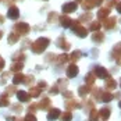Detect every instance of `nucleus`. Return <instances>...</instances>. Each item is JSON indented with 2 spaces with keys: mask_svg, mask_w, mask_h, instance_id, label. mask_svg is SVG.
Wrapping results in <instances>:
<instances>
[{
  "mask_svg": "<svg viewBox=\"0 0 121 121\" xmlns=\"http://www.w3.org/2000/svg\"><path fill=\"white\" fill-rule=\"evenodd\" d=\"M49 45H50V39H49V38H45V36H40L31 43V48L29 49H31V52L35 53V54H42V53L49 48Z\"/></svg>",
  "mask_w": 121,
  "mask_h": 121,
  "instance_id": "f257e3e1",
  "label": "nucleus"
},
{
  "mask_svg": "<svg viewBox=\"0 0 121 121\" xmlns=\"http://www.w3.org/2000/svg\"><path fill=\"white\" fill-rule=\"evenodd\" d=\"M71 31H73V32H74V34H75V35H77L78 38H82V39L88 36V32H89V31H88V28H85V26L81 24L78 20L73 21V25H71Z\"/></svg>",
  "mask_w": 121,
  "mask_h": 121,
  "instance_id": "f03ea898",
  "label": "nucleus"
},
{
  "mask_svg": "<svg viewBox=\"0 0 121 121\" xmlns=\"http://www.w3.org/2000/svg\"><path fill=\"white\" fill-rule=\"evenodd\" d=\"M13 32L18 34L20 36H26L31 32V26L26 22H15L13 25Z\"/></svg>",
  "mask_w": 121,
  "mask_h": 121,
  "instance_id": "7ed1b4c3",
  "label": "nucleus"
},
{
  "mask_svg": "<svg viewBox=\"0 0 121 121\" xmlns=\"http://www.w3.org/2000/svg\"><path fill=\"white\" fill-rule=\"evenodd\" d=\"M103 1H104V0H82V1H81V7L84 9L85 11H89V10H92L93 7L100 6Z\"/></svg>",
  "mask_w": 121,
  "mask_h": 121,
  "instance_id": "20e7f679",
  "label": "nucleus"
},
{
  "mask_svg": "<svg viewBox=\"0 0 121 121\" xmlns=\"http://www.w3.org/2000/svg\"><path fill=\"white\" fill-rule=\"evenodd\" d=\"M56 46L59 49H61L63 52H68L70 49H71V43L65 39L64 35H61V36L57 38V40H56Z\"/></svg>",
  "mask_w": 121,
  "mask_h": 121,
  "instance_id": "39448f33",
  "label": "nucleus"
},
{
  "mask_svg": "<svg viewBox=\"0 0 121 121\" xmlns=\"http://www.w3.org/2000/svg\"><path fill=\"white\" fill-rule=\"evenodd\" d=\"M92 73L95 74V77H96V78H100V79H106L107 77H110L109 71H107L103 65H95Z\"/></svg>",
  "mask_w": 121,
  "mask_h": 121,
  "instance_id": "423d86ee",
  "label": "nucleus"
},
{
  "mask_svg": "<svg viewBox=\"0 0 121 121\" xmlns=\"http://www.w3.org/2000/svg\"><path fill=\"white\" fill-rule=\"evenodd\" d=\"M77 9H78V3H75V1H67V3H64L61 6L63 14H67V15L74 13V11H77Z\"/></svg>",
  "mask_w": 121,
  "mask_h": 121,
  "instance_id": "0eeeda50",
  "label": "nucleus"
},
{
  "mask_svg": "<svg viewBox=\"0 0 121 121\" xmlns=\"http://www.w3.org/2000/svg\"><path fill=\"white\" fill-rule=\"evenodd\" d=\"M64 107H65V111H73V110L81 109V103L75 99H65L64 102Z\"/></svg>",
  "mask_w": 121,
  "mask_h": 121,
  "instance_id": "6e6552de",
  "label": "nucleus"
},
{
  "mask_svg": "<svg viewBox=\"0 0 121 121\" xmlns=\"http://www.w3.org/2000/svg\"><path fill=\"white\" fill-rule=\"evenodd\" d=\"M18 17H20V9H18L15 4L7 9V18H9V20L15 21V20H18Z\"/></svg>",
  "mask_w": 121,
  "mask_h": 121,
  "instance_id": "1a4fd4ad",
  "label": "nucleus"
},
{
  "mask_svg": "<svg viewBox=\"0 0 121 121\" xmlns=\"http://www.w3.org/2000/svg\"><path fill=\"white\" fill-rule=\"evenodd\" d=\"M79 73V68H78V65L75 64V63H71L68 67H67V70H65V75H67V78H75L77 75Z\"/></svg>",
  "mask_w": 121,
  "mask_h": 121,
  "instance_id": "9d476101",
  "label": "nucleus"
},
{
  "mask_svg": "<svg viewBox=\"0 0 121 121\" xmlns=\"http://www.w3.org/2000/svg\"><path fill=\"white\" fill-rule=\"evenodd\" d=\"M61 116V111L60 109H56V107H50L48 111V116H46V118H48L49 121H56L59 120Z\"/></svg>",
  "mask_w": 121,
  "mask_h": 121,
  "instance_id": "9b49d317",
  "label": "nucleus"
},
{
  "mask_svg": "<svg viewBox=\"0 0 121 121\" xmlns=\"http://www.w3.org/2000/svg\"><path fill=\"white\" fill-rule=\"evenodd\" d=\"M15 96H17V99H18L20 103H29L31 99H32V97L29 96V93H28L26 91H22V89H21V91H17Z\"/></svg>",
  "mask_w": 121,
  "mask_h": 121,
  "instance_id": "f8f14e48",
  "label": "nucleus"
},
{
  "mask_svg": "<svg viewBox=\"0 0 121 121\" xmlns=\"http://www.w3.org/2000/svg\"><path fill=\"white\" fill-rule=\"evenodd\" d=\"M102 25L104 26V29L111 31V29H114L116 25H117V18H116V17H107V18L103 21V24Z\"/></svg>",
  "mask_w": 121,
  "mask_h": 121,
  "instance_id": "ddd939ff",
  "label": "nucleus"
},
{
  "mask_svg": "<svg viewBox=\"0 0 121 121\" xmlns=\"http://www.w3.org/2000/svg\"><path fill=\"white\" fill-rule=\"evenodd\" d=\"M110 116H111V109L109 106H104V107H102L99 110V120L107 121L110 118Z\"/></svg>",
  "mask_w": 121,
  "mask_h": 121,
  "instance_id": "4468645a",
  "label": "nucleus"
},
{
  "mask_svg": "<svg viewBox=\"0 0 121 121\" xmlns=\"http://www.w3.org/2000/svg\"><path fill=\"white\" fill-rule=\"evenodd\" d=\"M52 107V100H50V97L45 96L40 99V102L38 103V109L43 110V111H46V110H49Z\"/></svg>",
  "mask_w": 121,
  "mask_h": 121,
  "instance_id": "2eb2a0df",
  "label": "nucleus"
},
{
  "mask_svg": "<svg viewBox=\"0 0 121 121\" xmlns=\"http://www.w3.org/2000/svg\"><path fill=\"white\" fill-rule=\"evenodd\" d=\"M73 21H74V20H71L67 14H63V15L59 17V22H60V25L63 26V28H71Z\"/></svg>",
  "mask_w": 121,
  "mask_h": 121,
  "instance_id": "dca6fc26",
  "label": "nucleus"
},
{
  "mask_svg": "<svg viewBox=\"0 0 121 121\" xmlns=\"http://www.w3.org/2000/svg\"><path fill=\"white\" fill-rule=\"evenodd\" d=\"M24 70V63L22 61H13L10 65V73L13 74H18Z\"/></svg>",
  "mask_w": 121,
  "mask_h": 121,
  "instance_id": "f3484780",
  "label": "nucleus"
},
{
  "mask_svg": "<svg viewBox=\"0 0 121 121\" xmlns=\"http://www.w3.org/2000/svg\"><path fill=\"white\" fill-rule=\"evenodd\" d=\"M116 88H117V81H116L114 78H111V77H107L106 81H104V89L109 91V92H111V91H114Z\"/></svg>",
  "mask_w": 121,
  "mask_h": 121,
  "instance_id": "a211bd4d",
  "label": "nucleus"
},
{
  "mask_svg": "<svg viewBox=\"0 0 121 121\" xmlns=\"http://www.w3.org/2000/svg\"><path fill=\"white\" fill-rule=\"evenodd\" d=\"M81 107L84 109L85 113H89L92 109H95V100L93 99H85L84 103L81 104Z\"/></svg>",
  "mask_w": 121,
  "mask_h": 121,
  "instance_id": "6ab92c4d",
  "label": "nucleus"
},
{
  "mask_svg": "<svg viewBox=\"0 0 121 121\" xmlns=\"http://www.w3.org/2000/svg\"><path fill=\"white\" fill-rule=\"evenodd\" d=\"M104 34L103 32H100V31H96V32H93L92 34V42L93 43H96V45H100V43H103L104 42Z\"/></svg>",
  "mask_w": 121,
  "mask_h": 121,
  "instance_id": "aec40b11",
  "label": "nucleus"
},
{
  "mask_svg": "<svg viewBox=\"0 0 121 121\" xmlns=\"http://www.w3.org/2000/svg\"><path fill=\"white\" fill-rule=\"evenodd\" d=\"M120 56H121V42H118V43H116V45H114V48L111 49L110 59L116 60V59H117V57H120Z\"/></svg>",
  "mask_w": 121,
  "mask_h": 121,
  "instance_id": "412c9836",
  "label": "nucleus"
},
{
  "mask_svg": "<svg viewBox=\"0 0 121 121\" xmlns=\"http://www.w3.org/2000/svg\"><path fill=\"white\" fill-rule=\"evenodd\" d=\"M96 15H97V18H99V21H104L110 15V10L107 7H102V9H99V11H97Z\"/></svg>",
  "mask_w": 121,
  "mask_h": 121,
  "instance_id": "4be33fe9",
  "label": "nucleus"
},
{
  "mask_svg": "<svg viewBox=\"0 0 121 121\" xmlns=\"http://www.w3.org/2000/svg\"><path fill=\"white\" fill-rule=\"evenodd\" d=\"M91 91H92V86H89V85H82V86H79L78 88V95L81 97H85V96H88L89 93H91Z\"/></svg>",
  "mask_w": 121,
  "mask_h": 121,
  "instance_id": "5701e85b",
  "label": "nucleus"
},
{
  "mask_svg": "<svg viewBox=\"0 0 121 121\" xmlns=\"http://www.w3.org/2000/svg\"><path fill=\"white\" fill-rule=\"evenodd\" d=\"M42 92H43V91H42L38 85L36 86L32 85V86H29V92H28V93H29V96L31 97H39L40 95H42Z\"/></svg>",
  "mask_w": 121,
  "mask_h": 121,
  "instance_id": "b1692460",
  "label": "nucleus"
},
{
  "mask_svg": "<svg viewBox=\"0 0 121 121\" xmlns=\"http://www.w3.org/2000/svg\"><path fill=\"white\" fill-rule=\"evenodd\" d=\"M114 99V95L109 92V91H103V93H102V96H100V102H103V103H109Z\"/></svg>",
  "mask_w": 121,
  "mask_h": 121,
  "instance_id": "393cba45",
  "label": "nucleus"
},
{
  "mask_svg": "<svg viewBox=\"0 0 121 121\" xmlns=\"http://www.w3.org/2000/svg\"><path fill=\"white\" fill-rule=\"evenodd\" d=\"M24 78H25V75L22 73H18V74H14V77H13L11 79H13V85H21V84H24Z\"/></svg>",
  "mask_w": 121,
  "mask_h": 121,
  "instance_id": "a878e982",
  "label": "nucleus"
},
{
  "mask_svg": "<svg viewBox=\"0 0 121 121\" xmlns=\"http://www.w3.org/2000/svg\"><path fill=\"white\" fill-rule=\"evenodd\" d=\"M11 59H13V61H22V63H24V60L26 59V57H25V53L22 52V50H18V52L13 53Z\"/></svg>",
  "mask_w": 121,
  "mask_h": 121,
  "instance_id": "bb28decb",
  "label": "nucleus"
},
{
  "mask_svg": "<svg viewBox=\"0 0 121 121\" xmlns=\"http://www.w3.org/2000/svg\"><path fill=\"white\" fill-rule=\"evenodd\" d=\"M68 57H70V61L71 63H77V61L82 57V52L81 50H74L71 54H68Z\"/></svg>",
  "mask_w": 121,
  "mask_h": 121,
  "instance_id": "cd10ccee",
  "label": "nucleus"
},
{
  "mask_svg": "<svg viewBox=\"0 0 121 121\" xmlns=\"http://www.w3.org/2000/svg\"><path fill=\"white\" fill-rule=\"evenodd\" d=\"M92 18H93L92 13H91V11H86V13H84L82 15H79L78 21H79V22L82 24V22H89V21H92Z\"/></svg>",
  "mask_w": 121,
  "mask_h": 121,
  "instance_id": "c85d7f7f",
  "label": "nucleus"
},
{
  "mask_svg": "<svg viewBox=\"0 0 121 121\" xmlns=\"http://www.w3.org/2000/svg\"><path fill=\"white\" fill-rule=\"evenodd\" d=\"M18 40H20V35H18V34H15V32H10V34H9V36H7L9 45H15Z\"/></svg>",
  "mask_w": 121,
  "mask_h": 121,
  "instance_id": "c756f323",
  "label": "nucleus"
},
{
  "mask_svg": "<svg viewBox=\"0 0 121 121\" xmlns=\"http://www.w3.org/2000/svg\"><path fill=\"white\" fill-rule=\"evenodd\" d=\"M67 61H70V57H68V54H67V53L59 54V56L56 57V64H59V65H61V64H65Z\"/></svg>",
  "mask_w": 121,
  "mask_h": 121,
  "instance_id": "7c9ffc66",
  "label": "nucleus"
},
{
  "mask_svg": "<svg viewBox=\"0 0 121 121\" xmlns=\"http://www.w3.org/2000/svg\"><path fill=\"white\" fill-rule=\"evenodd\" d=\"M91 93H92V96H93V100L100 102V96H102V93H103V89H100V88H92Z\"/></svg>",
  "mask_w": 121,
  "mask_h": 121,
  "instance_id": "2f4dec72",
  "label": "nucleus"
},
{
  "mask_svg": "<svg viewBox=\"0 0 121 121\" xmlns=\"http://www.w3.org/2000/svg\"><path fill=\"white\" fill-rule=\"evenodd\" d=\"M95 81H96V77H95V74L92 73V71L85 75V84H86V85L92 86V85L95 84Z\"/></svg>",
  "mask_w": 121,
  "mask_h": 121,
  "instance_id": "473e14b6",
  "label": "nucleus"
},
{
  "mask_svg": "<svg viewBox=\"0 0 121 121\" xmlns=\"http://www.w3.org/2000/svg\"><path fill=\"white\" fill-rule=\"evenodd\" d=\"M9 106H10V97L6 93H1L0 95V107H9Z\"/></svg>",
  "mask_w": 121,
  "mask_h": 121,
  "instance_id": "72a5a7b5",
  "label": "nucleus"
},
{
  "mask_svg": "<svg viewBox=\"0 0 121 121\" xmlns=\"http://www.w3.org/2000/svg\"><path fill=\"white\" fill-rule=\"evenodd\" d=\"M100 28H102V22H100V21H92V22L89 24V29H88V31L96 32V31H100Z\"/></svg>",
  "mask_w": 121,
  "mask_h": 121,
  "instance_id": "f704fd0d",
  "label": "nucleus"
},
{
  "mask_svg": "<svg viewBox=\"0 0 121 121\" xmlns=\"http://www.w3.org/2000/svg\"><path fill=\"white\" fill-rule=\"evenodd\" d=\"M59 21V14L54 11H50L48 15V22L49 24H54V22H57Z\"/></svg>",
  "mask_w": 121,
  "mask_h": 121,
  "instance_id": "c9c22d12",
  "label": "nucleus"
},
{
  "mask_svg": "<svg viewBox=\"0 0 121 121\" xmlns=\"http://www.w3.org/2000/svg\"><path fill=\"white\" fill-rule=\"evenodd\" d=\"M3 93H6V95H7L9 97L13 96V95H15V93H17V86H15V85H9Z\"/></svg>",
  "mask_w": 121,
  "mask_h": 121,
  "instance_id": "e433bc0d",
  "label": "nucleus"
},
{
  "mask_svg": "<svg viewBox=\"0 0 121 121\" xmlns=\"http://www.w3.org/2000/svg\"><path fill=\"white\" fill-rule=\"evenodd\" d=\"M11 78V73L10 71H4L1 73V77H0V85H6V82Z\"/></svg>",
  "mask_w": 121,
  "mask_h": 121,
  "instance_id": "4c0bfd02",
  "label": "nucleus"
},
{
  "mask_svg": "<svg viewBox=\"0 0 121 121\" xmlns=\"http://www.w3.org/2000/svg\"><path fill=\"white\" fill-rule=\"evenodd\" d=\"M34 82H35V77H34V75H31V74L25 75V78H24V85L25 86H32Z\"/></svg>",
  "mask_w": 121,
  "mask_h": 121,
  "instance_id": "58836bf2",
  "label": "nucleus"
},
{
  "mask_svg": "<svg viewBox=\"0 0 121 121\" xmlns=\"http://www.w3.org/2000/svg\"><path fill=\"white\" fill-rule=\"evenodd\" d=\"M88 114H89V121H99V110L92 109Z\"/></svg>",
  "mask_w": 121,
  "mask_h": 121,
  "instance_id": "ea45409f",
  "label": "nucleus"
},
{
  "mask_svg": "<svg viewBox=\"0 0 121 121\" xmlns=\"http://www.w3.org/2000/svg\"><path fill=\"white\" fill-rule=\"evenodd\" d=\"M60 121H73V113L71 111H63L60 116Z\"/></svg>",
  "mask_w": 121,
  "mask_h": 121,
  "instance_id": "a19ab883",
  "label": "nucleus"
},
{
  "mask_svg": "<svg viewBox=\"0 0 121 121\" xmlns=\"http://www.w3.org/2000/svg\"><path fill=\"white\" fill-rule=\"evenodd\" d=\"M10 109L14 114H20L22 111V106H21V103H14V104H10Z\"/></svg>",
  "mask_w": 121,
  "mask_h": 121,
  "instance_id": "79ce46f5",
  "label": "nucleus"
},
{
  "mask_svg": "<svg viewBox=\"0 0 121 121\" xmlns=\"http://www.w3.org/2000/svg\"><path fill=\"white\" fill-rule=\"evenodd\" d=\"M61 91H60V88L57 86V84H54V85H52L50 88H49V95H52V96H54V95H59Z\"/></svg>",
  "mask_w": 121,
  "mask_h": 121,
  "instance_id": "37998d69",
  "label": "nucleus"
},
{
  "mask_svg": "<svg viewBox=\"0 0 121 121\" xmlns=\"http://www.w3.org/2000/svg\"><path fill=\"white\" fill-rule=\"evenodd\" d=\"M57 86L60 88V91H65V89H67V86H68V81H67V79H64V78H60V79L57 81Z\"/></svg>",
  "mask_w": 121,
  "mask_h": 121,
  "instance_id": "c03bdc74",
  "label": "nucleus"
},
{
  "mask_svg": "<svg viewBox=\"0 0 121 121\" xmlns=\"http://www.w3.org/2000/svg\"><path fill=\"white\" fill-rule=\"evenodd\" d=\"M56 57H57V54H54V53H48V54L45 56V61H46V63H56Z\"/></svg>",
  "mask_w": 121,
  "mask_h": 121,
  "instance_id": "a18cd8bd",
  "label": "nucleus"
},
{
  "mask_svg": "<svg viewBox=\"0 0 121 121\" xmlns=\"http://www.w3.org/2000/svg\"><path fill=\"white\" fill-rule=\"evenodd\" d=\"M118 1H120V0H106V7L110 10V9L116 7V6L118 4Z\"/></svg>",
  "mask_w": 121,
  "mask_h": 121,
  "instance_id": "49530a36",
  "label": "nucleus"
},
{
  "mask_svg": "<svg viewBox=\"0 0 121 121\" xmlns=\"http://www.w3.org/2000/svg\"><path fill=\"white\" fill-rule=\"evenodd\" d=\"M38 110V103H31L29 106H28V109H26V111L28 113H32V114H35Z\"/></svg>",
  "mask_w": 121,
  "mask_h": 121,
  "instance_id": "de8ad7c7",
  "label": "nucleus"
},
{
  "mask_svg": "<svg viewBox=\"0 0 121 121\" xmlns=\"http://www.w3.org/2000/svg\"><path fill=\"white\" fill-rule=\"evenodd\" d=\"M31 43H32V42H31L29 39H24V40H22V43H21V50L24 52L25 49H29V48H31Z\"/></svg>",
  "mask_w": 121,
  "mask_h": 121,
  "instance_id": "09e8293b",
  "label": "nucleus"
},
{
  "mask_svg": "<svg viewBox=\"0 0 121 121\" xmlns=\"http://www.w3.org/2000/svg\"><path fill=\"white\" fill-rule=\"evenodd\" d=\"M24 121H38V118H36V116H35V114L28 113V114L24 117Z\"/></svg>",
  "mask_w": 121,
  "mask_h": 121,
  "instance_id": "8fccbe9b",
  "label": "nucleus"
},
{
  "mask_svg": "<svg viewBox=\"0 0 121 121\" xmlns=\"http://www.w3.org/2000/svg\"><path fill=\"white\" fill-rule=\"evenodd\" d=\"M63 96L65 97V99H73L74 93L71 92V91H67V89H65V91H63Z\"/></svg>",
  "mask_w": 121,
  "mask_h": 121,
  "instance_id": "3c124183",
  "label": "nucleus"
},
{
  "mask_svg": "<svg viewBox=\"0 0 121 121\" xmlns=\"http://www.w3.org/2000/svg\"><path fill=\"white\" fill-rule=\"evenodd\" d=\"M38 86H39L42 91H45V89H48V88H49V85H48L46 81H39V82H38Z\"/></svg>",
  "mask_w": 121,
  "mask_h": 121,
  "instance_id": "603ef678",
  "label": "nucleus"
},
{
  "mask_svg": "<svg viewBox=\"0 0 121 121\" xmlns=\"http://www.w3.org/2000/svg\"><path fill=\"white\" fill-rule=\"evenodd\" d=\"M17 0H1V3L4 4V6H7V7H11L14 6V3H15Z\"/></svg>",
  "mask_w": 121,
  "mask_h": 121,
  "instance_id": "864d4df0",
  "label": "nucleus"
},
{
  "mask_svg": "<svg viewBox=\"0 0 121 121\" xmlns=\"http://www.w3.org/2000/svg\"><path fill=\"white\" fill-rule=\"evenodd\" d=\"M4 65H6V61H4V59L0 56V73L3 71V68H4Z\"/></svg>",
  "mask_w": 121,
  "mask_h": 121,
  "instance_id": "5fc2aeb1",
  "label": "nucleus"
},
{
  "mask_svg": "<svg viewBox=\"0 0 121 121\" xmlns=\"http://www.w3.org/2000/svg\"><path fill=\"white\" fill-rule=\"evenodd\" d=\"M4 118H6V121H15V116H4Z\"/></svg>",
  "mask_w": 121,
  "mask_h": 121,
  "instance_id": "6e6d98bb",
  "label": "nucleus"
},
{
  "mask_svg": "<svg viewBox=\"0 0 121 121\" xmlns=\"http://www.w3.org/2000/svg\"><path fill=\"white\" fill-rule=\"evenodd\" d=\"M116 9H117V11H118V13H120V14H121V0H120V1H118V4L116 6Z\"/></svg>",
  "mask_w": 121,
  "mask_h": 121,
  "instance_id": "4d7b16f0",
  "label": "nucleus"
},
{
  "mask_svg": "<svg viewBox=\"0 0 121 121\" xmlns=\"http://www.w3.org/2000/svg\"><path fill=\"white\" fill-rule=\"evenodd\" d=\"M116 63H117V65H118V67H121V56L116 59Z\"/></svg>",
  "mask_w": 121,
  "mask_h": 121,
  "instance_id": "13d9d810",
  "label": "nucleus"
},
{
  "mask_svg": "<svg viewBox=\"0 0 121 121\" xmlns=\"http://www.w3.org/2000/svg\"><path fill=\"white\" fill-rule=\"evenodd\" d=\"M4 21H6L4 15H1V14H0V25H1V24H4Z\"/></svg>",
  "mask_w": 121,
  "mask_h": 121,
  "instance_id": "bf43d9fd",
  "label": "nucleus"
},
{
  "mask_svg": "<svg viewBox=\"0 0 121 121\" xmlns=\"http://www.w3.org/2000/svg\"><path fill=\"white\" fill-rule=\"evenodd\" d=\"M15 121H24V118H21V117H17V118H15Z\"/></svg>",
  "mask_w": 121,
  "mask_h": 121,
  "instance_id": "052dcab7",
  "label": "nucleus"
},
{
  "mask_svg": "<svg viewBox=\"0 0 121 121\" xmlns=\"http://www.w3.org/2000/svg\"><path fill=\"white\" fill-rule=\"evenodd\" d=\"M1 38H3V31L0 29V40H1Z\"/></svg>",
  "mask_w": 121,
  "mask_h": 121,
  "instance_id": "680f3d73",
  "label": "nucleus"
},
{
  "mask_svg": "<svg viewBox=\"0 0 121 121\" xmlns=\"http://www.w3.org/2000/svg\"><path fill=\"white\" fill-rule=\"evenodd\" d=\"M118 107H120V109H121V100H120V102H118Z\"/></svg>",
  "mask_w": 121,
  "mask_h": 121,
  "instance_id": "e2e57ef3",
  "label": "nucleus"
},
{
  "mask_svg": "<svg viewBox=\"0 0 121 121\" xmlns=\"http://www.w3.org/2000/svg\"><path fill=\"white\" fill-rule=\"evenodd\" d=\"M120 86H121V79H120Z\"/></svg>",
  "mask_w": 121,
  "mask_h": 121,
  "instance_id": "0e129e2a",
  "label": "nucleus"
},
{
  "mask_svg": "<svg viewBox=\"0 0 121 121\" xmlns=\"http://www.w3.org/2000/svg\"><path fill=\"white\" fill-rule=\"evenodd\" d=\"M45 1H48V0H45Z\"/></svg>",
  "mask_w": 121,
  "mask_h": 121,
  "instance_id": "69168bd1",
  "label": "nucleus"
},
{
  "mask_svg": "<svg viewBox=\"0 0 121 121\" xmlns=\"http://www.w3.org/2000/svg\"><path fill=\"white\" fill-rule=\"evenodd\" d=\"M0 3H1V0H0Z\"/></svg>",
  "mask_w": 121,
  "mask_h": 121,
  "instance_id": "338daca9",
  "label": "nucleus"
}]
</instances>
